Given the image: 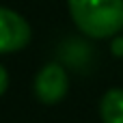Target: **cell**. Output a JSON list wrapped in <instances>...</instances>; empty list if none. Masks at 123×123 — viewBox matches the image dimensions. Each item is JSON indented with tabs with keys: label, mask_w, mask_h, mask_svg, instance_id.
I'll list each match as a JSON object with an SVG mask.
<instances>
[{
	"label": "cell",
	"mask_w": 123,
	"mask_h": 123,
	"mask_svg": "<svg viewBox=\"0 0 123 123\" xmlns=\"http://www.w3.org/2000/svg\"><path fill=\"white\" fill-rule=\"evenodd\" d=\"M74 24L91 39H108L123 28V0H67Z\"/></svg>",
	"instance_id": "6da1fadb"
},
{
	"label": "cell",
	"mask_w": 123,
	"mask_h": 123,
	"mask_svg": "<svg viewBox=\"0 0 123 123\" xmlns=\"http://www.w3.org/2000/svg\"><path fill=\"white\" fill-rule=\"evenodd\" d=\"M28 41H30L28 22L19 13L0 6V54L17 52L26 48Z\"/></svg>",
	"instance_id": "7a4b0ae2"
},
{
	"label": "cell",
	"mask_w": 123,
	"mask_h": 123,
	"mask_svg": "<svg viewBox=\"0 0 123 123\" xmlns=\"http://www.w3.org/2000/svg\"><path fill=\"white\" fill-rule=\"evenodd\" d=\"M67 89H69L67 74L56 63H50V65L41 67V71L35 78V95L43 104H56V102H61L67 95Z\"/></svg>",
	"instance_id": "3957f363"
},
{
	"label": "cell",
	"mask_w": 123,
	"mask_h": 123,
	"mask_svg": "<svg viewBox=\"0 0 123 123\" xmlns=\"http://www.w3.org/2000/svg\"><path fill=\"white\" fill-rule=\"evenodd\" d=\"M99 115L104 123H123V89H110L104 93Z\"/></svg>",
	"instance_id": "277c9868"
},
{
	"label": "cell",
	"mask_w": 123,
	"mask_h": 123,
	"mask_svg": "<svg viewBox=\"0 0 123 123\" xmlns=\"http://www.w3.org/2000/svg\"><path fill=\"white\" fill-rule=\"evenodd\" d=\"M6 89H9V74H6V69L0 65V95H2Z\"/></svg>",
	"instance_id": "5b68a950"
}]
</instances>
